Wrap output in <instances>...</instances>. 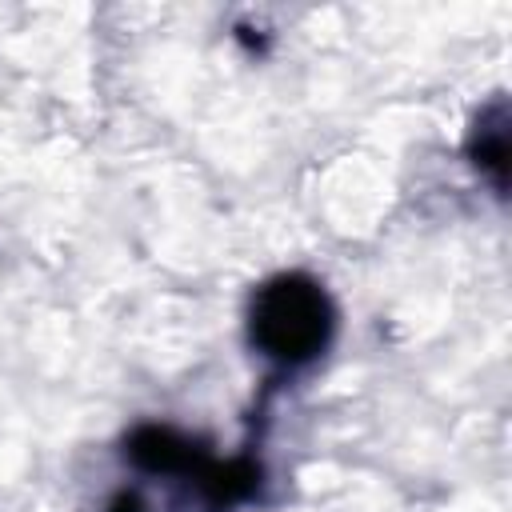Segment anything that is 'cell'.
Segmentation results:
<instances>
[{"instance_id": "cell-1", "label": "cell", "mask_w": 512, "mask_h": 512, "mask_svg": "<svg viewBox=\"0 0 512 512\" xmlns=\"http://www.w3.org/2000/svg\"><path fill=\"white\" fill-rule=\"evenodd\" d=\"M252 328H256V340L268 348V356L308 360L324 348L332 312L316 284H308L300 276H284L256 296Z\"/></svg>"}]
</instances>
